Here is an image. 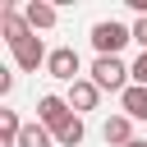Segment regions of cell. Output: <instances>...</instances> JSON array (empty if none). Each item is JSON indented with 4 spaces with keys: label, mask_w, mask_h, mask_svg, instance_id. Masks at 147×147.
<instances>
[{
    "label": "cell",
    "mask_w": 147,
    "mask_h": 147,
    "mask_svg": "<svg viewBox=\"0 0 147 147\" xmlns=\"http://www.w3.org/2000/svg\"><path fill=\"white\" fill-rule=\"evenodd\" d=\"M129 69H133V83H138V87H147V51H142V55H138Z\"/></svg>",
    "instance_id": "cell-14"
},
{
    "label": "cell",
    "mask_w": 147,
    "mask_h": 147,
    "mask_svg": "<svg viewBox=\"0 0 147 147\" xmlns=\"http://www.w3.org/2000/svg\"><path fill=\"white\" fill-rule=\"evenodd\" d=\"M18 147H55V133H51L41 119H32V124H23V138H18Z\"/></svg>",
    "instance_id": "cell-11"
},
{
    "label": "cell",
    "mask_w": 147,
    "mask_h": 147,
    "mask_svg": "<svg viewBox=\"0 0 147 147\" xmlns=\"http://www.w3.org/2000/svg\"><path fill=\"white\" fill-rule=\"evenodd\" d=\"M119 115H129V119H147V87H129L124 96H119Z\"/></svg>",
    "instance_id": "cell-10"
},
{
    "label": "cell",
    "mask_w": 147,
    "mask_h": 147,
    "mask_svg": "<svg viewBox=\"0 0 147 147\" xmlns=\"http://www.w3.org/2000/svg\"><path fill=\"white\" fill-rule=\"evenodd\" d=\"M18 138H23V119L14 110H0V147H18Z\"/></svg>",
    "instance_id": "cell-12"
},
{
    "label": "cell",
    "mask_w": 147,
    "mask_h": 147,
    "mask_svg": "<svg viewBox=\"0 0 147 147\" xmlns=\"http://www.w3.org/2000/svg\"><path fill=\"white\" fill-rule=\"evenodd\" d=\"M14 51V64L23 69V74H37V69H46V60H51V51H46V41L32 32V37H23V41H14L9 46Z\"/></svg>",
    "instance_id": "cell-3"
},
{
    "label": "cell",
    "mask_w": 147,
    "mask_h": 147,
    "mask_svg": "<svg viewBox=\"0 0 147 147\" xmlns=\"http://www.w3.org/2000/svg\"><path fill=\"white\" fill-rule=\"evenodd\" d=\"M0 32H5V41H9V46H14V41H23V37H32V28H28L23 9H14V5H5V9H0Z\"/></svg>",
    "instance_id": "cell-8"
},
{
    "label": "cell",
    "mask_w": 147,
    "mask_h": 147,
    "mask_svg": "<svg viewBox=\"0 0 147 147\" xmlns=\"http://www.w3.org/2000/svg\"><path fill=\"white\" fill-rule=\"evenodd\" d=\"M78 69H83V60H78V51H74V46H55V51H51V60H46V74H51V78H60V83H78V78H83Z\"/></svg>",
    "instance_id": "cell-5"
},
{
    "label": "cell",
    "mask_w": 147,
    "mask_h": 147,
    "mask_svg": "<svg viewBox=\"0 0 147 147\" xmlns=\"http://www.w3.org/2000/svg\"><path fill=\"white\" fill-rule=\"evenodd\" d=\"M101 138H106L110 147H129V142H133V119H129V115H110V119L101 124Z\"/></svg>",
    "instance_id": "cell-9"
},
{
    "label": "cell",
    "mask_w": 147,
    "mask_h": 147,
    "mask_svg": "<svg viewBox=\"0 0 147 147\" xmlns=\"http://www.w3.org/2000/svg\"><path fill=\"white\" fill-rule=\"evenodd\" d=\"M83 138H87V124H83V115H74L60 133H55V142L60 147H83Z\"/></svg>",
    "instance_id": "cell-13"
},
{
    "label": "cell",
    "mask_w": 147,
    "mask_h": 147,
    "mask_svg": "<svg viewBox=\"0 0 147 147\" xmlns=\"http://www.w3.org/2000/svg\"><path fill=\"white\" fill-rule=\"evenodd\" d=\"M129 28H133V41H138V46H142V51H147V18H133V23H129Z\"/></svg>",
    "instance_id": "cell-15"
},
{
    "label": "cell",
    "mask_w": 147,
    "mask_h": 147,
    "mask_svg": "<svg viewBox=\"0 0 147 147\" xmlns=\"http://www.w3.org/2000/svg\"><path fill=\"white\" fill-rule=\"evenodd\" d=\"M129 147H147V138H133V142H129Z\"/></svg>",
    "instance_id": "cell-17"
},
{
    "label": "cell",
    "mask_w": 147,
    "mask_h": 147,
    "mask_svg": "<svg viewBox=\"0 0 147 147\" xmlns=\"http://www.w3.org/2000/svg\"><path fill=\"white\" fill-rule=\"evenodd\" d=\"M101 92H115V96H124L129 87H133V69L119 60V55H96L92 60V74H87Z\"/></svg>",
    "instance_id": "cell-1"
},
{
    "label": "cell",
    "mask_w": 147,
    "mask_h": 147,
    "mask_svg": "<svg viewBox=\"0 0 147 147\" xmlns=\"http://www.w3.org/2000/svg\"><path fill=\"white\" fill-rule=\"evenodd\" d=\"M9 92H14V74H9V69H0V96H9Z\"/></svg>",
    "instance_id": "cell-16"
},
{
    "label": "cell",
    "mask_w": 147,
    "mask_h": 147,
    "mask_svg": "<svg viewBox=\"0 0 147 147\" xmlns=\"http://www.w3.org/2000/svg\"><path fill=\"white\" fill-rule=\"evenodd\" d=\"M23 18H28L32 32H51V28L60 23V9H55L51 0H28V5H23Z\"/></svg>",
    "instance_id": "cell-6"
},
{
    "label": "cell",
    "mask_w": 147,
    "mask_h": 147,
    "mask_svg": "<svg viewBox=\"0 0 147 147\" xmlns=\"http://www.w3.org/2000/svg\"><path fill=\"white\" fill-rule=\"evenodd\" d=\"M96 101H101V87H96L92 78H78V83H69V106H74V115H87V110H96Z\"/></svg>",
    "instance_id": "cell-7"
},
{
    "label": "cell",
    "mask_w": 147,
    "mask_h": 147,
    "mask_svg": "<svg viewBox=\"0 0 147 147\" xmlns=\"http://www.w3.org/2000/svg\"><path fill=\"white\" fill-rule=\"evenodd\" d=\"M129 41H133V28H124V23H115V18L92 23V51H96V55H119Z\"/></svg>",
    "instance_id": "cell-2"
},
{
    "label": "cell",
    "mask_w": 147,
    "mask_h": 147,
    "mask_svg": "<svg viewBox=\"0 0 147 147\" xmlns=\"http://www.w3.org/2000/svg\"><path fill=\"white\" fill-rule=\"evenodd\" d=\"M37 119H41L51 133H60V129L74 119V106H69V96H55V92H46V96L37 101Z\"/></svg>",
    "instance_id": "cell-4"
}]
</instances>
